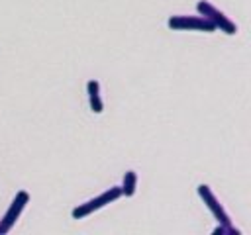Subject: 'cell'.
<instances>
[{"instance_id": "cell-1", "label": "cell", "mask_w": 251, "mask_h": 235, "mask_svg": "<svg viewBox=\"0 0 251 235\" xmlns=\"http://www.w3.org/2000/svg\"><path fill=\"white\" fill-rule=\"evenodd\" d=\"M120 196H122V188H120V186H112V188L104 190L102 194H98L96 198H90V200H86L84 204H78L76 208H73L71 215H73V219H84V217H88L90 213H94L96 210H102L104 206L116 202Z\"/></svg>"}, {"instance_id": "cell-4", "label": "cell", "mask_w": 251, "mask_h": 235, "mask_svg": "<svg viewBox=\"0 0 251 235\" xmlns=\"http://www.w3.org/2000/svg\"><path fill=\"white\" fill-rule=\"evenodd\" d=\"M167 25L175 31H206L212 33L216 31L214 24L208 22L204 16L196 14V16H186V14H176V16H169Z\"/></svg>"}, {"instance_id": "cell-2", "label": "cell", "mask_w": 251, "mask_h": 235, "mask_svg": "<svg viewBox=\"0 0 251 235\" xmlns=\"http://www.w3.org/2000/svg\"><path fill=\"white\" fill-rule=\"evenodd\" d=\"M196 192H198V196L202 198V202H204V206L210 210V213L218 219V223L220 225H224V227H227V229H231L233 231V235H241V231L239 229H235L233 227V223H231V217H229V213L224 210V206L220 204V200L214 196V192H212V188L208 186V184H198V188H196Z\"/></svg>"}, {"instance_id": "cell-7", "label": "cell", "mask_w": 251, "mask_h": 235, "mask_svg": "<svg viewBox=\"0 0 251 235\" xmlns=\"http://www.w3.org/2000/svg\"><path fill=\"white\" fill-rule=\"evenodd\" d=\"M135 186H137V172L135 170H126L124 180H122V196H133L135 194Z\"/></svg>"}, {"instance_id": "cell-5", "label": "cell", "mask_w": 251, "mask_h": 235, "mask_svg": "<svg viewBox=\"0 0 251 235\" xmlns=\"http://www.w3.org/2000/svg\"><path fill=\"white\" fill-rule=\"evenodd\" d=\"M27 202H29V194H27L25 190H20V192L16 194V198L12 200V204L8 206L6 213H4L2 219H0V235H6V233L16 225V221H18V217L22 215L24 208L27 206Z\"/></svg>"}, {"instance_id": "cell-3", "label": "cell", "mask_w": 251, "mask_h": 235, "mask_svg": "<svg viewBox=\"0 0 251 235\" xmlns=\"http://www.w3.org/2000/svg\"><path fill=\"white\" fill-rule=\"evenodd\" d=\"M196 10H198V14L204 16L208 22H212L216 29H220V31H224V33H227V35H235V33H237L235 22H231V20H229L220 8H216L212 2H208V0H198V2H196Z\"/></svg>"}, {"instance_id": "cell-6", "label": "cell", "mask_w": 251, "mask_h": 235, "mask_svg": "<svg viewBox=\"0 0 251 235\" xmlns=\"http://www.w3.org/2000/svg\"><path fill=\"white\" fill-rule=\"evenodd\" d=\"M86 94H88L90 110H92L94 114H102L104 102H102V98H100V82L94 80V78H90V80L86 82Z\"/></svg>"}]
</instances>
